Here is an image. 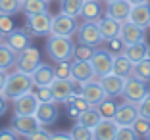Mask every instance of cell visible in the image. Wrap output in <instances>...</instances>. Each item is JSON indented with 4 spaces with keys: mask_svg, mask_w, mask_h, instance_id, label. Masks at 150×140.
Returning a JSON list of instances; mask_svg holds the SVG:
<instances>
[{
    "mask_svg": "<svg viewBox=\"0 0 150 140\" xmlns=\"http://www.w3.org/2000/svg\"><path fill=\"white\" fill-rule=\"evenodd\" d=\"M73 48L75 44L71 40V37L48 35V39H46V56L50 60H54L56 63L73 60Z\"/></svg>",
    "mask_w": 150,
    "mask_h": 140,
    "instance_id": "1",
    "label": "cell"
},
{
    "mask_svg": "<svg viewBox=\"0 0 150 140\" xmlns=\"http://www.w3.org/2000/svg\"><path fill=\"white\" fill-rule=\"evenodd\" d=\"M33 88H35V87H33L31 75L16 69L13 73L8 75V79H6V84H4V90H2V94L8 98V102H13L16 98L23 96V94H27V92H31Z\"/></svg>",
    "mask_w": 150,
    "mask_h": 140,
    "instance_id": "2",
    "label": "cell"
},
{
    "mask_svg": "<svg viewBox=\"0 0 150 140\" xmlns=\"http://www.w3.org/2000/svg\"><path fill=\"white\" fill-rule=\"evenodd\" d=\"M148 92H150L148 90V83L142 81V79H139V77H135V75H131V77L125 79V87H123V90H121V96H123L125 102L139 104Z\"/></svg>",
    "mask_w": 150,
    "mask_h": 140,
    "instance_id": "3",
    "label": "cell"
},
{
    "mask_svg": "<svg viewBox=\"0 0 150 140\" xmlns=\"http://www.w3.org/2000/svg\"><path fill=\"white\" fill-rule=\"evenodd\" d=\"M27 33L33 37H48L50 29H52V15L50 12H40V13H33L27 15Z\"/></svg>",
    "mask_w": 150,
    "mask_h": 140,
    "instance_id": "4",
    "label": "cell"
},
{
    "mask_svg": "<svg viewBox=\"0 0 150 140\" xmlns=\"http://www.w3.org/2000/svg\"><path fill=\"white\" fill-rule=\"evenodd\" d=\"M75 35H77V40H79L81 44H88V46H93V48H98V46L104 42L96 21L83 19V23L77 27V33H75Z\"/></svg>",
    "mask_w": 150,
    "mask_h": 140,
    "instance_id": "5",
    "label": "cell"
},
{
    "mask_svg": "<svg viewBox=\"0 0 150 140\" xmlns=\"http://www.w3.org/2000/svg\"><path fill=\"white\" fill-rule=\"evenodd\" d=\"M91 63H93V67H94L96 79H98V77H104V75L112 73L114 54H112L110 50H104V48H94L93 56H91Z\"/></svg>",
    "mask_w": 150,
    "mask_h": 140,
    "instance_id": "6",
    "label": "cell"
},
{
    "mask_svg": "<svg viewBox=\"0 0 150 140\" xmlns=\"http://www.w3.org/2000/svg\"><path fill=\"white\" fill-rule=\"evenodd\" d=\"M77 19L71 18V15H66V13H58L52 18V29H50V35H60V37H73L77 33Z\"/></svg>",
    "mask_w": 150,
    "mask_h": 140,
    "instance_id": "7",
    "label": "cell"
},
{
    "mask_svg": "<svg viewBox=\"0 0 150 140\" xmlns=\"http://www.w3.org/2000/svg\"><path fill=\"white\" fill-rule=\"evenodd\" d=\"M39 63H40V52L37 48H33V46H27L16 58V69L23 71V73H29V75L35 71V67Z\"/></svg>",
    "mask_w": 150,
    "mask_h": 140,
    "instance_id": "8",
    "label": "cell"
},
{
    "mask_svg": "<svg viewBox=\"0 0 150 140\" xmlns=\"http://www.w3.org/2000/svg\"><path fill=\"white\" fill-rule=\"evenodd\" d=\"M69 77L79 84L87 83L91 79H96V73H94V67L91 63V60H71Z\"/></svg>",
    "mask_w": 150,
    "mask_h": 140,
    "instance_id": "9",
    "label": "cell"
},
{
    "mask_svg": "<svg viewBox=\"0 0 150 140\" xmlns=\"http://www.w3.org/2000/svg\"><path fill=\"white\" fill-rule=\"evenodd\" d=\"M50 90H52L54 102L64 104V102H66L67 98L75 92V81L71 79V77H67V79H60V77H56V79L52 81V84H50Z\"/></svg>",
    "mask_w": 150,
    "mask_h": 140,
    "instance_id": "10",
    "label": "cell"
},
{
    "mask_svg": "<svg viewBox=\"0 0 150 140\" xmlns=\"http://www.w3.org/2000/svg\"><path fill=\"white\" fill-rule=\"evenodd\" d=\"M58 102H42V104H39V108H37V113L35 117L39 119V123L42 125V127H48V125H54V123L58 121V115H60V108H58Z\"/></svg>",
    "mask_w": 150,
    "mask_h": 140,
    "instance_id": "11",
    "label": "cell"
},
{
    "mask_svg": "<svg viewBox=\"0 0 150 140\" xmlns=\"http://www.w3.org/2000/svg\"><path fill=\"white\" fill-rule=\"evenodd\" d=\"M131 8L133 4L129 0H110V2H106V15L114 18L119 23H123L131 15Z\"/></svg>",
    "mask_w": 150,
    "mask_h": 140,
    "instance_id": "12",
    "label": "cell"
},
{
    "mask_svg": "<svg viewBox=\"0 0 150 140\" xmlns=\"http://www.w3.org/2000/svg\"><path fill=\"white\" fill-rule=\"evenodd\" d=\"M54 79H56V67H52L50 63H42V61L31 73L33 87H50Z\"/></svg>",
    "mask_w": 150,
    "mask_h": 140,
    "instance_id": "13",
    "label": "cell"
},
{
    "mask_svg": "<svg viewBox=\"0 0 150 140\" xmlns=\"http://www.w3.org/2000/svg\"><path fill=\"white\" fill-rule=\"evenodd\" d=\"M37 108H39V100L33 90L13 100V115H35Z\"/></svg>",
    "mask_w": 150,
    "mask_h": 140,
    "instance_id": "14",
    "label": "cell"
},
{
    "mask_svg": "<svg viewBox=\"0 0 150 140\" xmlns=\"http://www.w3.org/2000/svg\"><path fill=\"white\" fill-rule=\"evenodd\" d=\"M98 81H100L102 88L106 92V96H110V98L121 96V90H123V87H125V77L115 75V73H108V75H104V77H98Z\"/></svg>",
    "mask_w": 150,
    "mask_h": 140,
    "instance_id": "15",
    "label": "cell"
},
{
    "mask_svg": "<svg viewBox=\"0 0 150 140\" xmlns=\"http://www.w3.org/2000/svg\"><path fill=\"white\" fill-rule=\"evenodd\" d=\"M81 94L87 98V102L91 106H98L106 98V92H104V88H102V84H100L98 79H91V81L81 84Z\"/></svg>",
    "mask_w": 150,
    "mask_h": 140,
    "instance_id": "16",
    "label": "cell"
},
{
    "mask_svg": "<svg viewBox=\"0 0 150 140\" xmlns=\"http://www.w3.org/2000/svg\"><path fill=\"white\" fill-rule=\"evenodd\" d=\"M139 117V110L137 104H131V102H123L121 106H117L114 115V121L117 123V127H131L133 121Z\"/></svg>",
    "mask_w": 150,
    "mask_h": 140,
    "instance_id": "17",
    "label": "cell"
},
{
    "mask_svg": "<svg viewBox=\"0 0 150 140\" xmlns=\"http://www.w3.org/2000/svg\"><path fill=\"white\" fill-rule=\"evenodd\" d=\"M39 127H42V125L39 123V119L35 115H13V119H12V129L18 134H23V136L31 134Z\"/></svg>",
    "mask_w": 150,
    "mask_h": 140,
    "instance_id": "18",
    "label": "cell"
},
{
    "mask_svg": "<svg viewBox=\"0 0 150 140\" xmlns=\"http://www.w3.org/2000/svg\"><path fill=\"white\" fill-rule=\"evenodd\" d=\"M4 42L8 44L16 54H19L21 50H25L27 46L31 44V40H29V33H27V29H13L12 33H8V35L4 37Z\"/></svg>",
    "mask_w": 150,
    "mask_h": 140,
    "instance_id": "19",
    "label": "cell"
},
{
    "mask_svg": "<svg viewBox=\"0 0 150 140\" xmlns=\"http://www.w3.org/2000/svg\"><path fill=\"white\" fill-rule=\"evenodd\" d=\"M119 37L125 40V44H133V42H139V40H146V29L135 25L133 21L127 19V21L121 23V33H119Z\"/></svg>",
    "mask_w": 150,
    "mask_h": 140,
    "instance_id": "20",
    "label": "cell"
},
{
    "mask_svg": "<svg viewBox=\"0 0 150 140\" xmlns=\"http://www.w3.org/2000/svg\"><path fill=\"white\" fill-rule=\"evenodd\" d=\"M96 23H98V29H100V35H102V40H104V42L114 39V37H117L119 33H121V23L115 21L110 15H102Z\"/></svg>",
    "mask_w": 150,
    "mask_h": 140,
    "instance_id": "21",
    "label": "cell"
},
{
    "mask_svg": "<svg viewBox=\"0 0 150 140\" xmlns=\"http://www.w3.org/2000/svg\"><path fill=\"white\" fill-rule=\"evenodd\" d=\"M129 21H133L135 25L150 27V2H142V4H135L131 8V15H129Z\"/></svg>",
    "mask_w": 150,
    "mask_h": 140,
    "instance_id": "22",
    "label": "cell"
},
{
    "mask_svg": "<svg viewBox=\"0 0 150 140\" xmlns=\"http://www.w3.org/2000/svg\"><path fill=\"white\" fill-rule=\"evenodd\" d=\"M115 132H117V123L114 119H102L93 129L94 140H115Z\"/></svg>",
    "mask_w": 150,
    "mask_h": 140,
    "instance_id": "23",
    "label": "cell"
},
{
    "mask_svg": "<svg viewBox=\"0 0 150 140\" xmlns=\"http://www.w3.org/2000/svg\"><path fill=\"white\" fill-rule=\"evenodd\" d=\"M79 15L83 19H88V21H98V19L104 15V10H102V6H100V0H85Z\"/></svg>",
    "mask_w": 150,
    "mask_h": 140,
    "instance_id": "24",
    "label": "cell"
},
{
    "mask_svg": "<svg viewBox=\"0 0 150 140\" xmlns=\"http://www.w3.org/2000/svg\"><path fill=\"white\" fill-rule=\"evenodd\" d=\"M133 63L131 60H129L125 54H117V56H114V65H112V73L115 75H121V77H131L133 75Z\"/></svg>",
    "mask_w": 150,
    "mask_h": 140,
    "instance_id": "25",
    "label": "cell"
},
{
    "mask_svg": "<svg viewBox=\"0 0 150 140\" xmlns=\"http://www.w3.org/2000/svg\"><path fill=\"white\" fill-rule=\"evenodd\" d=\"M146 52H148V44L146 40H139V42H133V44H127L123 50V54L133 61V63H137V61L144 60L146 58Z\"/></svg>",
    "mask_w": 150,
    "mask_h": 140,
    "instance_id": "26",
    "label": "cell"
},
{
    "mask_svg": "<svg viewBox=\"0 0 150 140\" xmlns=\"http://www.w3.org/2000/svg\"><path fill=\"white\" fill-rule=\"evenodd\" d=\"M102 119H104V117L100 115L98 108H96V106H91V108H87V110H83L79 113L77 123H81V125H85V127H88V129H94Z\"/></svg>",
    "mask_w": 150,
    "mask_h": 140,
    "instance_id": "27",
    "label": "cell"
},
{
    "mask_svg": "<svg viewBox=\"0 0 150 140\" xmlns=\"http://www.w3.org/2000/svg\"><path fill=\"white\" fill-rule=\"evenodd\" d=\"M16 58L18 54L13 52L6 42H0V69L10 71L12 67H16Z\"/></svg>",
    "mask_w": 150,
    "mask_h": 140,
    "instance_id": "28",
    "label": "cell"
},
{
    "mask_svg": "<svg viewBox=\"0 0 150 140\" xmlns=\"http://www.w3.org/2000/svg\"><path fill=\"white\" fill-rule=\"evenodd\" d=\"M21 10L25 12V15L46 12L48 10V0H21Z\"/></svg>",
    "mask_w": 150,
    "mask_h": 140,
    "instance_id": "29",
    "label": "cell"
},
{
    "mask_svg": "<svg viewBox=\"0 0 150 140\" xmlns=\"http://www.w3.org/2000/svg\"><path fill=\"white\" fill-rule=\"evenodd\" d=\"M83 4L85 0H60V12L66 15H71V18H77L81 13Z\"/></svg>",
    "mask_w": 150,
    "mask_h": 140,
    "instance_id": "30",
    "label": "cell"
},
{
    "mask_svg": "<svg viewBox=\"0 0 150 140\" xmlns=\"http://www.w3.org/2000/svg\"><path fill=\"white\" fill-rule=\"evenodd\" d=\"M133 75L142 79V81H146V83H150V58H144V60L137 61L133 65Z\"/></svg>",
    "mask_w": 150,
    "mask_h": 140,
    "instance_id": "31",
    "label": "cell"
},
{
    "mask_svg": "<svg viewBox=\"0 0 150 140\" xmlns=\"http://www.w3.org/2000/svg\"><path fill=\"white\" fill-rule=\"evenodd\" d=\"M98 108V111H100V115L104 119H114V115H115V110H117V104H115L114 100H112L110 96H106L104 100L100 102V104L96 106Z\"/></svg>",
    "mask_w": 150,
    "mask_h": 140,
    "instance_id": "32",
    "label": "cell"
},
{
    "mask_svg": "<svg viewBox=\"0 0 150 140\" xmlns=\"http://www.w3.org/2000/svg\"><path fill=\"white\" fill-rule=\"evenodd\" d=\"M71 136L73 140H94V134H93V129L85 127L81 123H75L73 129H71Z\"/></svg>",
    "mask_w": 150,
    "mask_h": 140,
    "instance_id": "33",
    "label": "cell"
},
{
    "mask_svg": "<svg viewBox=\"0 0 150 140\" xmlns=\"http://www.w3.org/2000/svg\"><path fill=\"white\" fill-rule=\"evenodd\" d=\"M133 131L139 134V138H146V134L150 132V119H144V117H141L139 115L135 121H133Z\"/></svg>",
    "mask_w": 150,
    "mask_h": 140,
    "instance_id": "34",
    "label": "cell"
},
{
    "mask_svg": "<svg viewBox=\"0 0 150 140\" xmlns=\"http://www.w3.org/2000/svg\"><path fill=\"white\" fill-rule=\"evenodd\" d=\"M21 10V0H0V13L13 15Z\"/></svg>",
    "mask_w": 150,
    "mask_h": 140,
    "instance_id": "35",
    "label": "cell"
},
{
    "mask_svg": "<svg viewBox=\"0 0 150 140\" xmlns=\"http://www.w3.org/2000/svg\"><path fill=\"white\" fill-rule=\"evenodd\" d=\"M106 50H110L112 54H114V56H117V54H123V50H125V46H127V44H125V40L121 39V37H114V39H110V40H106Z\"/></svg>",
    "mask_w": 150,
    "mask_h": 140,
    "instance_id": "36",
    "label": "cell"
},
{
    "mask_svg": "<svg viewBox=\"0 0 150 140\" xmlns=\"http://www.w3.org/2000/svg\"><path fill=\"white\" fill-rule=\"evenodd\" d=\"M93 46H88V44H75L73 48V60H91L93 56Z\"/></svg>",
    "mask_w": 150,
    "mask_h": 140,
    "instance_id": "37",
    "label": "cell"
},
{
    "mask_svg": "<svg viewBox=\"0 0 150 140\" xmlns=\"http://www.w3.org/2000/svg\"><path fill=\"white\" fill-rule=\"evenodd\" d=\"M35 88H37V90H33V94L37 96L39 104H42V102H52V100H54L50 87H35Z\"/></svg>",
    "mask_w": 150,
    "mask_h": 140,
    "instance_id": "38",
    "label": "cell"
},
{
    "mask_svg": "<svg viewBox=\"0 0 150 140\" xmlns=\"http://www.w3.org/2000/svg\"><path fill=\"white\" fill-rule=\"evenodd\" d=\"M139 134L133 131V127H117L115 140H137Z\"/></svg>",
    "mask_w": 150,
    "mask_h": 140,
    "instance_id": "39",
    "label": "cell"
},
{
    "mask_svg": "<svg viewBox=\"0 0 150 140\" xmlns=\"http://www.w3.org/2000/svg\"><path fill=\"white\" fill-rule=\"evenodd\" d=\"M13 29H16V27H13L12 15H8V13H0V31L4 33V37L8 35V33H12Z\"/></svg>",
    "mask_w": 150,
    "mask_h": 140,
    "instance_id": "40",
    "label": "cell"
},
{
    "mask_svg": "<svg viewBox=\"0 0 150 140\" xmlns=\"http://www.w3.org/2000/svg\"><path fill=\"white\" fill-rule=\"evenodd\" d=\"M137 110H139V115H141V117L150 119V92L137 104Z\"/></svg>",
    "mask_w": 150,
    "mask_h": 140,
    "instance_id": "41",
    "label": "cell"
},
{
    "mask_svg": "<svg viewBox=\"0 0 150 140\" xmlns=\"http://www.w3.org/2000/svg\"><path fill=\"white\" fill-rule=\"evenodd\" d=\"M50 134H52V132H48L44 127H39L37 131H33L31 134H27V138L29 140H50Z\"/></svg>",
    "mask_w": 150,
    "mask_h": 140,
    "instance_id": "42",
    "label": "cell"
},
{
    "mask_svg": "<svg viewBox=\"0 0 150 140\" xmlns=\"http://www.w3.org/2000/svg\"><path fill=\"white\" fill-rule=\"evenodd\" d=\"M69 69H71V61H60L58 67H56V77L67 79V77H69Z\"/></svg>",
    "mask_w": 150,
    "mask_h": 140,
    "instance_id": "43",
    "label": "cell"
},
{
    "mask_svg": "<svg viewBox=\"0 0 150 140\" xmlns=\"http://www.w3.org/2000/svg\"><path fill=\"white\" fill-rule=\"evenodd\" d=\"M18 138V132L13 129H2L0 131V140H16Z\"/></svg>",
    "mask_w": 150,
    "mask_h": 140,
    "instance_id": "44",
    "label": "cell"
},
{
    "mask_svg": "<svg viewBox=\"0 0 150 140\" xmlns=\"http://www.w3.org/2000/svg\"><path fill=\"white\" fill-rule=\"evenodd\" d=\"M50 140H73V136H71V132H52Z\"/></svg>",
    "mask_w": 150,
    "mask_h": 140,
    "instance_id": "45",
    "label": "cell"
},
{
    "mask_svg": "<svg viewBox=\"0 0 150 140\" xmlns=\"http://www.w3.org/2000/svg\"><path fill=\"white\" fill-rule=\"evenodd\" d=\"M66 110H67V115H69L71 119H75V121H77V117H79V113H81V111L77 110L75 106H71V104H66Z\"/></svg>",
    "mask_w": 150,
    "mask_h": 140,
    "instance_id": "46",
    "label": "cell"
},
{
    "mask_svg": "<svg viewBox=\"0 0 150 140\" xmlns=\"http://www.w3.org/2000/svg\"><path fill=\"white\" fill-rule=\"evenodd\" d=\"M6 110H8V98L0 92V115H4Z\"/></svg>",
    "mask_w": 150,
    "mask_h": 140,
    "instance_id": "47",
    "label": "cell"
},
{
    "mask_svg": "<svg viewBox=\"0 0 150 140\" xmlns=\"http://www.w3.org/2000/svg\"><path fill=\"white\" fill-rule=\"evenodd\" d=\"M6 79H8V71L0 69V92L4 90V84H6Z\"/></svg>",
    "mask_w": 150,
    "mask_h": 140,
    "instance_id": "48",
    "label": "cell"
},
{
    "mask_svg": "<svg viewBox=\"0 0 150 140\" xmlns=\"http://www.w3.org/2000/svg\"><path fill=\"white\" fill-rule=\"evenodd\" d=\"M129 2L135 6V4H142V2H148V0H129Z\"/></svg>",
    "mask_w": 150,
    "mask_h": 140,
    "instance_id": "49",
    "label": "cell"
},
{
    "mask_svg": "<svg viewBox=\"0 0 150 140\" xmlns=\"http://www.w3.org/2000/svg\"><path fill=\"white\" fill-rule=\"evenodd\" d=\"M2 40H4V33H2V31H0V42H2Z\"/></svg>",
    "mask_w": 150,
    "mask_h": 140,
    "instance_id": "50",
    "label": "cell"
},
{
    "mask_svg": "<svg viewBox=\"0 0 150 140\" xmlns=\"http://www.w3.org/2000/svg\"><path fill=\"white\" fill-rule=\"evenodd\" d=\"M146 58H150V46H148V52H146Z\"/></svg>",
    "mask_w": 150,
    "mask_h": 140,
    "instance_id": "51",
    "label": "cell"
},
{
    "mask_svg": "<svg viewBox=\"0 0 150 140\" xmlns=\"http://www.w3.org/2000/svg\"><path fill=\"white\" fill-rule=\"evenodd\" d=\"M146 138H148V140H150V132H148V134H146Z\"/></svg>",
    "mask_w": 150,
    "mask_h": 140,
    "instance_id": "52",
    "label": "cell"
},
{
    "mask_svg": "<svg viewBox=\"0 0 150 140\" xmlns=\"http://www.w3.org/2000/svg\"><path fill=\"white\" fill-rule=\"evenodd\" d=\"M106 2H110V0H106Z\"/></svg>",
    "mask_w": 150,
    "mask_h": 140,
    "instance_id": "53",
    "label": "cell"
},
{
    "mask_svg": "<svg viewBox=\"0 0 150 140\" xmlns=\"http://www.w3.org/2000/svg\"><path fill=\"white\" fill-rule=\"evenodd\" d=\"M48 2H50V0H48Z\"/></svg>",
    "mask_w": 150,
    "mask_h": 140,
    "instance_id": "54",
    "label": "cell"
}]
</instances>
